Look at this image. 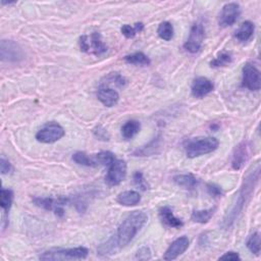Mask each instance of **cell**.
Segmentation results:
<instances>
[{
    "label": "cell",
    "instance_id": "22",
    "mask_svg": "<svg viewBox=\"0 0 261 261\" xmlns=\"http://www.w3.org/2000/svg\"><path fill=\"white\" fill-rule=\"evenodd\" d=\"M216 210L215 207L208 208V209H202V210H195L193 211L192 215H191V219L194 222L197 223H206L211 219V217L214 215V212Z\"/></svg>",
    "mask_w": 261,
    "mask_h": 261
},
{
    "label": "cell",
    "instance_id": "9",
    "mask_svg": "<svg viewBox=\"0 0 261 261\" xmlns=\"http://www.w3.org/2000/svg\"><path fill=\"white\" fill-rule=\"evenodd\" d=\"M204 35L205 30L202 24L197 23L193 25V27L191 28L188 40L184 44V48L188 52H190V53H196V52L201 49L204 40Z\"/></svg>",
    "mask_w": 261,
    "mask_h": 261
},
{
    "label": "cell",
    "instance_id": "25",
    "mask_svg": "<svg viewBox=\"0 0 261 261\" xmlns=\"http://www.w3.org/2000/svg\"><path fill=\"white\" fill-rule=\"evenodd\" d=\"M13 201V192L9 189H1L0 192V206L3 209L4 213H7L10 209Z\"/></svg>",
    "mask_w": 261,
    "mask_h": 261
},
{
    "label": "cell",
    "instance_id": "21",
    "mask_svg": "<svg viewBox=\"0 0 261 261\" xmlns=\"http://www.w3.org/2000/svg\"><path fill=\"white\" fill-rule=\"evenodd\" d=\"M141 125L138 120L132 119L127 121V123L121 128V135L126 139V140H130V139L134 138L139 132H140Z\"/></svg>",
    "mask_w": 261,
    "mask_h": 261
},
{
    "label": "cell",
    "instance_id": "26",
    "mask_svg": "<svg viewBox=\"0 0 261 261\" xmlns=\"http://www.w3.org/2000/svg\"><path fill=\"white\" fill-rule=\"evenodd\" d=\"M93 159L97 165H110L115 160V157L110 151H101L94 156Z\"/></svg>",
    "mask_w": 261,
    "mask_h": 261
},
{
    "label": "cell",
    "instance_id": "34",
    "mask_svg": "<svg viewBox=\"0 0 261 261\" xmlns=\"http://www.w3.org/2000/svg\"><path fill=\"white\" fill-rule=\"evenodd\" d=\"M93 134L94 136L98 139V140H101V141H108L109 140V134L107 132L106 129H104L103 127L101 126H98L96 127L94 130H93Z\"/></svg>",
    "mask_w": 261,
    "mask_h": 261
},
{
    "label": "cell",
    "instance_id": "24",
    "mask_svg": "<svg viewBox=\"0 0 261 261\" xmlns=\"http://www.w3.org/2000/svg\"><path fill=\"white\" fill-rule=\"evenodd\" d=\"M127 83L128 82H127L125 77H123L117 73H111L101 81L100 85L104 86V87H107L109 85H114L117 87H125L127 85Z\"/></svg>",
    "mask_w": 261,
    "mask_h": 261
},
{
    "label": "cell",
    "instance_id": "33",
    "mask_svg": "<svg viewBox=\"0 0 261 261\" xmlns=\"http://www.w3.org/2000/svg\"><path fill=\"white\" fill-rule=\"evenodd\" d=\"M206 189H207V193L213 198H218V197H221L223 195L222 189L216 184H212V183L207 184Z\"/></svg>",
    "mask_w": 261,
    "mask_h": 261
},
{
    "label": "cell",
    "instance_id": "8",
    "mask_svg": "<svg viewBox=\"0 0 261 261\" xmlns=\"http://www.w3.org/2000/svg\"><path fill=\"white\" fill-rule=\"evenodd\" d=\"M0 57L4 62L19 63L25 58L21 46L11 40H2L0 44Z\"/></svg>",
    "mask_w": 261,
    "mask_h": 261
},
{
    "label": "cell",
    "instance_id": "4",
    "mask_svg": "<svg viewBox=\"0 0 261 261\" xmlns=\"http://www.w3.org/2000/svg\"><path fill=\"white\" fill-rule=\"evenodd\" d=\"M89 254V250L86 247H76L67 249H51L40 255L41 260H77L85 259Z\"/></svg>",
    "mask_w": 261,
    "mask_h": 261
},
{
    "label": "cell",
    "instance_id": "36",
    "mask_svg": "<svg viewBox=\"0 0 261 261\" xmlns=\"http://www.w3.org/2000/svg\"><path fill=\"white\" fill-rule=\"evenodd\" d=\"M0 169H1L2 175H6V173H9L12 170L11 163L7 159H5L3 156L0 159Z\"/></svg>",
    "mask_w": 261,
    "mask_h": 261
},
{
    "label": "cell",
    "instance_id": "17",
    "mask_svg": "<svg viewBox=\"0 0 261 261\" xmlns=\"http://www.w3.org/2000/svg\"><path fill=\"white\" fill-rule=\"evenodd\" d=\"M98 100L106 107H112L118 102L119 95L117 91H115L109 87H102L97 93Z\"/></svg>",
    "mask_w": 261,
    "mask_h": 261
},
{
    "label": "cell",
    "instance_id": "27",
    "mask_svg": "<svg viewBox=\"0 0 261 261\" xmlns=\"http://www.w3.org/2000/svg\"><path fill=\"white\" fill-rule=\"evenodd\" d=\"M173 26L169 22H163L159 25L157 29V34L159 38L164 41H169L173 37Z\"/></svg>",
    "mask_w": 261,
    "mask_h": 261
},
{
    "label": "cell",
    "instance_id": "32",
    "mask_svg": "<svg viewBox=\"0 0 261 261\" xmlns=\"http://www.w3.org/2000/svg\"><path fill=\"white\" fill-rule=\"evenodd\" d=\"M133 180H134V184L137 187H139L140 190L146 191L148 189V184L141 171H136L133 176Z\"/></svg>",
    "mask_w": 261,
    "mask_h": 261
},
{
    "label": "cell",
    "instance_id": "12",
    "mask_svg": "<svg viewBox=\"0 0 261 261\" xmlns=\"http://www.w3.org/2000/svg\"><path fill=\"white\" fill-rule=\"evenodd\" d=\"M127 175V163L123 159H115L107 171L105 182L109 186H117L123 182Z\"/></svg>",
    "mask_w": 261,
    "mask_h": 261
},
{
    "label": "cell",
    "instance_id": "18",
    "mask_svg": "<svg viewBox=\"0 0 261 261\" xmlns=\"http://www.w3.org/2000/svg\"><path fill=\"white\" fill-rule=\"evenodd\" d=\"M254 31H255L254 24L250 21H246L243 23L240 26V28L235 32V38L242 43L247 42L253 36Z\"/></svg>",
    "mask_w": 261,
    "mask_h": 261
},
{
    "label": "cell",
    "instance_id": "13",
    "mask_svg": "<svg viewBox=\"0 0 261 261\" xmlns=\"http://www.w3.org/2000/svg\"><path fill=\"white\" fill-rule=\"evenodd\" d=\"M251 156V144L248 141H243L237 145L233 152L232 166L236 170H240L249 160Z\"/></svg>",
    "mask_w": 261,
    "mask_h": 261
},
{
    "label": "cell",
    "instance_id": "14",
    "mask_svg": "<svg viewBox=\"0 0 261 261\" xmlns=\"http://www.w3.org/2000/svg\"><path fill=\"white\" fill-rule=\"evenodd\" d=\"M190 241L187 237H181L173 241L163 255L164 260H175L189 248Z\"/></svg>",
    "mask_w": 261,
    "mask_h": 261
},
{
    "label": "cell",
    "instance_id": "6",
    "mask_svg": "<svg viewBox=\"0 0 261 261\" xmlns=\"http://www.w3.org/2000/svg\"><path fill=\"white\" fill-rule=\"evenodd\" d=\"M32 201L35 205L42 208V209L47 211H53L58 217H63L65 214L64 206L71 202V199L64 197H34Z\"/></svg>",
    "mask_w": 261,
    "mask_h": 261
},
{
    "label": "cell",
    "instance_id": "30",
    "mask_svg": "<svg viewBox=\"0 0 261 261\" xmlns=\"http://www.w3.org/2000/svg\"><path fill=\"white\" fill-rule=\"evenodd\" d=\"M143 29H144L143 23H137V24H135L134 27H132L130 25H125V26L121 27V33H123V35L126 38L132 39L136 36L137 33L142 32Z\"/></svg>",
    "mask_w": 261,
    "mask_h": 261
},
{
    "label": "cell",
    "instance_id": "2",
    "mask_svg": "<svg viewBox=\"0 0 261 261\" xmlns=\"http://www.w3.org/2000/svg\"><path fill=\"white\" fill-rule=\"evenodd\" d=\"M148 216L143 211H134L120 223L116 234L113 236L118 249L124 248L134 240L137 234L144 227Z\"/></svg>",
    "mask_w": 261,
    "mask_h": 261
},
{
    "label": "cell",
    "instance_id": "23",
    "mask_svg": "<svg viewBox=\"0 0 261 261\" xmlns=\"http://www.w3.org/2000/svg\"><path fill=\"white\" fill-rule=\"evenodd\" d=\"M124 59L127 63L134 64V65L145 66V65H149L151 63L150 58L146 54H144L143 52H135V53L126 55Z\"/></svg>",
    "mask_w": 261,
    "mask_h": 261
},
{
    "label": "cell",
    "instance_id": "5",
    "mask_svg": "<svg viewBox=\"0 0 261 261\" xmlns=\"http://www.w3.org/2000/svg\"><path fill=\"white\" fill-rule=\"evenodd\" d=\"M79 44L83 52L96 56H100L107 52V46L103 42L101 35L98 32H94L90 35H83L80 37Z\"/></svg>",
    "mask_w": 261,
    "mask_h": 261
},
{
    "label": "cell",
    "instance_id": "37",
    "mask_svg": "<svg viewBox=\"0 0 261 261\" xmlns=\"http://www.w3.org/2000/svg\"><path fill=\"white\" fill-rule=\"evenodd\" d=\"M219 260H232V261H236V260H241L240 255L237 252H227L224 253L222 256L219 257Z\"/></svg>",
    "mask_w": 261,
    "mask_h": 261
},
{
    "label": "cell",
    "instance_id": "1",
    "mask_svg": "<svg viewBox=\"0 0 261 261\" xmlns=\"http://www.w3.org/2000/svg\"><path fill=\"white\" fill-rule=\"evenodd\" d=\"M260 177V164L257 162L255 167H253L249 172L247 173V177L244 179L243 185L239 191V193L236 197V201L234 202L230 211L225 214L223 218L222 225L224 229H229L235 223V221L238 219L240 214L244 210L247 203L250 201L255 187L258 183Z\"/></svg>",
    "mask_w": 261,
    "mask_h": 261
},
{
    "label": "cell",
    "instance_id": "15",
    "mask_svg": "<svg viewBox=\"0 0 261 261\" xmlns=\"http://www.w3.org/2000/svg\"><path fill=\"white\" fill-rule=\"evenodd\" d=\"M214 89L213 83L204 77L196 78L192 84L191 92L195 98H203L204 96L208 95Z\"/></svg>",
    "mask_w": 261,
    "mask_h": 261
},
{
    "label": "cell",
    "instance_id": "16",
    "mask_svg": "<svg viewBox=\"0 0 261 261\" xmlns=\"http://www.w3.org/2000/svg\"><path fill=\"white\" fill-rule=\"evenodd\" d=\"M159 217H160L161 222L168 228L179 229V228H182L184 225L183 220L173 214L172 209L168 206H164V207L160 208L159 209Z\"/></svg>",
    "mask_w": 261,
    "mask_h": 261
},
{
    "label": "cell",
    "instance_id": "31",
    "mask_svg": "<svg viewBox=\"0 0 261 261\" xmlns=\"http://www.w3.org/2000/svg\"><path fill=\"white\" fill-rule=\"evenodd\" d=\"M246 246L252 254L255 255L260 254V234L258 232H255L253 235L249 237L246 243Z\"/></svg>",
    "mask_w": 261,
    "mask_h": 261
},
{
    "label": "cell",
    "instance_id": "3",
    "mask_svg": "<svg viewBox=\"0 0 261 261\" xmlns=\"http://www.w3.org/2000/svg\"><path fill=\"white\" fill-rule=\"evenodd\" d=\"M219 142L213 137L198 138L191 140L186 146V154L189 158H196L199 156L211 153L218 148Z\"/></svg>",
    "mask_w": 261,
    "mask_h": 261
},
{
    "label": "cell",
    "instance_id": "19",
    "mask_svg": "<svg viewBox=\"0 0 261 261\" xmlns=\"http://www.w3.org/2000/svg\"><path fill=\"white\" fill-rule=\"evenodd\" d=\"M116 201L124 206H135L141 201V196L136 191H125L118 194Z\"/></svg>",
    "mask_w": 261,
    "mask_h": 261
},
{
    "label": "cell",
    "instance_id": "7",
    "mask_svg": "<svg viewBox=\"0 0 261 261\" xmlns=\"http://www.w3.org/2000/svg\"><path fill=\"white\" fill-rule=\"evenodd\" d=\"M64 129L57 123L51 121L41 128L36 134V140L44 144L55 143L64 136Z\"/></svg>",
    "mask_w": 261,
    "mask_h": 261
},
{
    "label": "cell",
    "instance_id": "29",
    "mask_svg": "<svg viewBox=\"0 0 261 261\" xmlns=\"http://www.w3.org/2000/svg\"><path fill=\"white\" fill-rule=\"evenodd\" d=\"M233 61V56L230 52H221L220 54H218L213 60H211L210 65L211 67H221L230 64Z\"/></svg>",
    "mask_w": 261,
    "mask_h": 261
},
{
    "label": "cell",
    "instance_id": "10",
    "mask_svg": "<svg viewBox=\"0 0 261 261\" xmlns=\"http://www.w3.org/2000/svg\"><path fill=\"white\" fill-rule=\"evenodd\" d=\"M243 87L250 91H258L261 87V77L259 69L252 63H246L243 67Z\"/></svg>",
    "mask_w": 261,
    "mask_h": 261
},
{
    "label": "cell",
    "instance_id": "28",
    "mask_svg": "<svg viewBox=\"0 0 261 261\" xmlns=\"http://www.w3.org/2000/svg\"><path fill=\"white\" fill-rule=\"evenodd\" d=\"M73 160L80 164V165H84V166H91V167H94V166H97L96 162L94 161L93 158H90L88 155H87L85 152H76L75 154H73Z\"/></svg>",
    "mask_w": 261,
    "mask_h": 261
},
{
    "label": "cell",
    "instance_id": "20",
    "mask_svg": "<svg viewBox=\"0 0 261 261\" xmlns=\"http://www.w3.org/2000/svg\"><path fill=\"white\" fill-rule=\"evenodd\" d=\"M173 183L179 187L192 190L198 185L199 181L192 173H185V175H178L173 177Z\"/></svg>",
    "mask_w": 261,
    "mask_h": 261
},
{
    "label": "cell",
    "instance_id": "11",
    "mask_svg": "<svg viewBox=\"0 0 261 261\" xmlns=\"http://www.w3.org/2000/svg\"><path fill=\"white\" fill-rule=\"evenodd\" d=\"M241 14V7L236 2L224 4L218 16V24L222 28L233 26Z\"/></svg>",
    "mask_w": 261,
    "mask_h": 261
},
{
    "label": "cell",
    "instance_id": "35",
    "mask_svg": "<svg viewBox=\"0 0 261 261\" xmlns=\"http://www.w3.org/2000/svg\"><path fill=\"white\" fill-rule=\"evenodd\" d=\"M151 258V251L148 247H142L136 253V259L139 260H148Z\"/></svg>",
    "mask_w": 261,
    "mask_h": 261
}]
</instances>
